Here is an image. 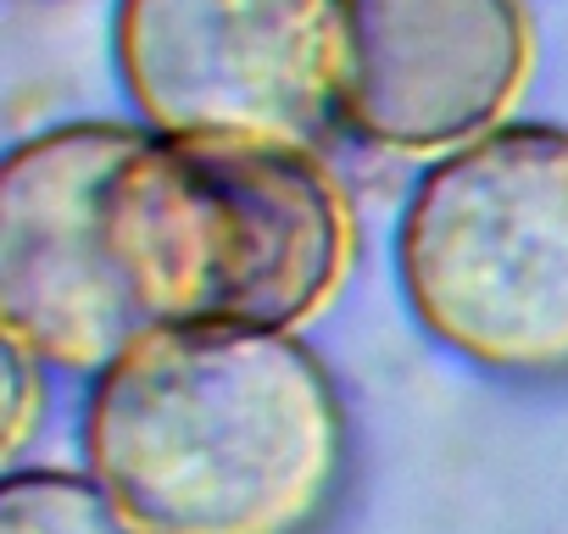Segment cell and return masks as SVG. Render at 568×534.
Masks as SVG:
<instances>
[{"label":"cell","instance_id":"6da1fadb","mask_svg":"<svg viewBox=\"0 0 568 534\" xmlns=\"http://www.w3.org/2000/svg\"><path fill=\"white\" fill-rule=\"evenodd\" d=\"M84 456L145 534H307L346 468V412L291 329L145 324L95 373Z\"/></svg>","mask_w":568,"mask_h":534},{"label":"cell","instance_id":"7a4b0ae2","mask_svg":"<svg viewBox=\"0 0 568 534\" xmlns=\"http://www.w3.org/2000/svg\"><path fill=\"white\" fill-rule=\"evenodd\" d=\"M106 228L151 324L296 335L357 261V212L302 140L145 134L112 178Z\"/></svg>","mask_w":568,"mask_h":534},{"label":"cell","instance_id":"3957f363","mask_svg":"<svg viewBox=\"0 0 568 534\" xmlns=\"http://www.w3.org/2000/svg\"><path fill=\"white\" fill-rule=\"evenodd\" d=\"M413 318L490 373L568 368V129L501 123L446 151L396 228Z\"/></svg>","mask_w":568,"mask_h":534},{"label":"cell","instance_id":"277c9868","mask_svg":"<svg viewBox=\"0 0 568 534\" xmlns=\"http://www.w3.org/2000/svg\"><path fill=\"white\" fill-rule=\"evenodd\" d=\"M112 51L156 134L313 145L341 123L346 0H118Z\"/></svg>","mask_w":568,"mask_h":534},{"label":"cell","instance_id":"5b68a950","mask_svg":"<svg viewBox=\"0 0 568 534\" xmlns=\"http://www.w3.org/2000/svg\"><path fill=\"white\" fill-rule=\"evenodd\" d=\"M145 134L62 123L0 167V329L57 368H106L151 318L112 256L106 195Z\"/></svg>","mask_w":568,"mask_h":534},{"label":"cell","instance_id":"8992f818","mask_svg":"<svg viewBox=\"0 0 568 534\" xmlns=\"http://www.w3.org/2000/svg\"><path fill=\"white\" fill-rule=\"evenodd\" d=\"M529 73L524 0H346L341 123L363 145L446 156L501 129Z\"/></svg>","mask_w":568,"mask_h":534},{"label":"cell","instance_id":"52a82bcc","mask_svg":"<svg viewBox=\"0 0 568 534\" xmlns=\"http://www.w3.org/2000/svg\"><path fill=\"white\" fill-rule=\"evenodd\" d=\"M0 534H145L123 501L90 473L29 468L0 484Z\"/></svg>","mask_w":568,"mask_h":534},{"label":"cell","instance_id":"ba28073f","mask_svg":"<svg viewBox=\"0 0 568 534\" xmlns=\"http://www.w3.org/2000/svg\"><path fill=\"white\" fill-rule=\"evenodd\" d=\"M7 346V429H0V451L18 456L34 434V423L45 418V357L29 351L23 340H0Z\"/></svg>","mask_w":568,"mask_h":534}]
</instances>
